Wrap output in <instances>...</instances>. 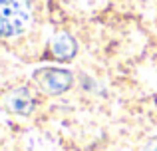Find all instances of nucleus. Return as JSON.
Here are the masks:
<instances>
[{
	"instance_id": "f257e3e1",
	"label": "nucleus",
	"mask_w": 157,
	"mask_h": 151,
	"mask_svg": "<svg viewBox=\"0 0 157 151\" xmlns=\"http://www.w3.org/2000/svg\"><path fill=\"white\" fill-rule=\"evenodd\" d=\"M30 22V0H0V38H16L24 34Z\"/></svg>"
},
{
	"instance_id": "f03ea898",
	"label": "nucleus",
	"mask_w": 157,
	"mask_h": 151,
	"mask_svg": "<svg viewBox=\"0 0 157 151\" xmlns=\"http://www.w3.org/2000/svg\"><path fill=\"white\" fill-rule=\"evenodd\" d=\"M34 84L46 96H62L74 85V76L64 68H40L34 72Z\"/></svg>"
},
{
	"instance_id": "7ed1b4c3",
	"label": "nucleus",
	"mask_w": 157,
	"mask_h": 151,
	"mask_svg": "<svg viewBox=\"0 0 157 151\" xmlns=\"http://www.w3.org/2000/svg\"><path fill=\"white\" fill-rule=\"evenodd\" d=\"M4 105L16 115H32L38 101H36V96L28 88H16L4 97Z\"/></svg>"
},
{
	"instance_id": "20e7f679",
	"label": "nucleus",
	"mask_w": 157,
	"mask_h": 151,
	"mask_svg": "<svg viewBox=\"0 0 157 151\" xmlns=\"http://www.w3.org/2000/svg\"><path fill=\"white\" fill-rule=\"evenodd\" d=\"M50 52L56 60L60 62H70L76 58L78 54V42L68 34V32H60L52 38L50 42Z\"/></svg>"
},
{
	"instance_id": "39448f33",
	"label": "nucleus",
	"mask_w": 157,
	"mask_h": 151,
	"mask_svg": "<svg viewBox=\"0 0 157 151\" xmlns=\"http://www.w3.org/2000/svg\"><path fill=\"white\" fill-rule=\"evenodd\" d=\"M141 151H157V139H151V141H147V143L141 147Z\"/></svg>"
}]
</instances>
